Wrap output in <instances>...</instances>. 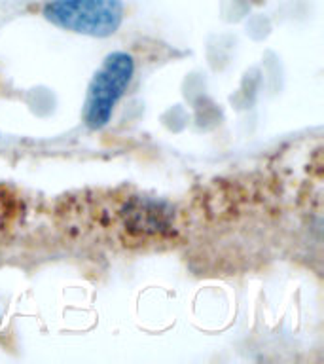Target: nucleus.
Here are the masks:
<instances>
[{
  "instance_id": "nucleus-2",
  "label": "nucleus",
  "mask_w": 324,
  "mask_h": 364,
  "mask_svg": "<svg viewBox=\"0 0 324 364\" xmlns=\"http://www.w3.org/2000/svg\"><path fill=\"white\" fill-rule=\"evenodd\" d=\"M133 70V57L125 51L110 53L102 61L87 87L84 102V122L90 129H101L108 124L116 102L129 87Z\"/></svg>"
},
{
  "instance_id": "nucleus-1",
  "label": "nucleus",
  "mask_w": 324,
  "mask_h": 364,
  "mask_svg": "<svg viewBox=\"0 0 324 364\" xmlns=\"http://www.w3.org/2000/svg\"><path fill=\"white\" fill-rule=\"evenodd\" d=\"M42 14L65 31L104 38L122 25L124 4L122 0H53Z\"/></svg>"
}]
</instances>
